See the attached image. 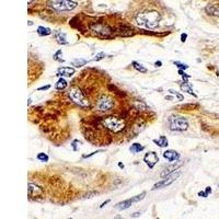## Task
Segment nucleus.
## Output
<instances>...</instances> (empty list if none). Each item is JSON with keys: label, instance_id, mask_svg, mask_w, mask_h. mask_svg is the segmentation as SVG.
<instances>
[{"label": "nucleus", "instance_id": "32", "mask_svg": "<svg viewBox=\"0 0 219 219\" xmlns=\"http://www.w3.org/2000/svg\"><path fill=\"white\" fill-rule=\"evenodd\" d=\"M155 67H161V65H162V63L161 61H155Z\"/></svg>", "mask_w": 219, "mask_h": 219}, {"label": "nucleus", "instance_id": "5", "mask_svg": "<svg viewBox=\"0 0 219 219\" xmlns=\"http://www.w3.org/2000/svg\"><path fill=\"white\" fill-rule=\"evenodd\" d=\"M91 31L98 37L100 38H104V40H107V38H111L113 36V31L111 30L110 26H107L106 24H102V23H97L91 25Z\"/></svg>", "mask_w": 219, "mask_h": 219}, {"label": "nucleus", "instance_id": "35", "mask_svg": "<svg viewBox=\"0 0 219 219\" xmlns=\"http://www.w3.org/2000/svg\"><path fill=\"white\" fill-rule=\"evenodd\" d=\"M118 165H120V168H123V169H124V164H122V163H118Z\"/></svg>", "mask_w": 219, "mask_h": 219}, {"label": "nucleus", "instance_id": "8", "mask_svg": "<svg viewBox=\"0 0 219 219\" xmlns=\"http://www.w3.org/2000/svg\"><path fill=\"white\" fill-rule=\"evenodd\" d=\"M146 196V192H142V194H139V195L135 196V197H132L129 199H126V200H123L120 203H117L115 205V209L117 210H126L130 207V206L134 204V203H137V202H140Z\"/></svg>", "mask_w": 219, "mask_h": 219}, {"label": "nucleus", "instance_id": "27", "mask_svg": "<svg viewBox=\"0 0 219 219\" xmlns=\"http://www.w3.org/2000/svg\"><path fill=\"white\" fill-rule=\"evenodd\" d=\"M81 144H82V142H79V140H73L72 144H71V147H72L73 151H77L78 149H79V147H80Z\"/></svg>", "mask_w": 219, "mask_h": 219}, {"label": "nucleus", "instance_id": "34", "mask_svg": "<svg viewBox=\"0 0 219 219\" xmlns=\"http://www.w3.org/2000/svg\"><path fill=\"white\" fill-rule=\"evenodd\" d=\"M139 216H140V212H135L134 215H132L133 218H134V217H139Z\"/></svg>", "mask_w": 219, "mask_h": 219}, {"label": "nucleus", "instance_id": "14", "mask_svg": "<svg viewBox=\"0 0 219 219\" xmlns=\"http://www.w3.org/2000/svg\"><path fill=\"white\" fill-rule=\"evenodd\" d=\"M75 73V69L70 67H60L58 68V76H64V77H71Z\"/></svg>", "mask_w": 219, "mask_h": 219}, {"label": "nucleus", "instance_id": "22", "mask_svg": "<svg viewBox=\"0 0 219 219\" xmlns=\"http://www.w3.org/2000/svg\"><path fill=\"white\" fill-rule=\"evenodd\" d=\"M132 65H133V67H134V69H136V70L139 71V72H142V73L147 72V68H145L142 64H139V63H137V61H133Z\"/></svg>", "mask_w": 219, "mask_h": 219}, {"label": "nucleus", "instance_id": "33", "mask_svg": "<svg viewBox=\"0 0 219 219\" xmlns=\"http://www.w3.org/2000/svg\"><path fill=\"white\" fill-rule=\"evenodd\" d=\"M108 203H110V199H107V200H106V202H105V203H103V204H102V205H101V206H100V207H101V208H102V207H104V206H105V205H106V204H108Z\"/></svg>", "mask_w": 219, "mask_h": 219}, {"label": "nucleus", "instance_id": "19", "mask_svg": "<svg viewBox=\"0 0 219 219\" xmlns=\"http://www.w3.org/2000/svg\"><path fill=\"white\" fill-rule=\"evenodd\" d=\"M145 149V147L140 144H133L132 146L129 147V150L132 153H139L140 151H142Z\"/></svg>", "mask_w": 219, "mask_h": 219}, {"label": "nucleus", "instance_id": "17", "mask_svg": "<svg viewBox=\"0 0 219 219\" xmlns=\"http://www.w3.org/2000/svg\"><path fill=\"white\" fill-rule=\"evenodd\" d=\"M34 192V195L37 196V195H43V190L41 187H38L37 185H34V184H28V195L32 194Z\"/></svg>", "mask_w": 219, "mask_h": 219}, {"label": "nucleus", "instance_id": "2", "mask_svg": "<svg viewBox=\"0 0 219 219\" xmlns=\"http://www.w3.org/2000/svg\"><path fill=\"white\" fill-rule=\"evenodd\" d=\"M102 124L104 125V127L113 133H120L125 128L124 120L114 117V116H107V117L102 118Z\"/></svg>", "mask_w": 219, "mask_h": 219}, {"label": "nucleus", "instance_id": "13", "mask_svg": "<svg viewBox=\"0 0 219 219\" xmlns=\"http://www.w3.org/2000/svg\"><path fill=\"white\" fill-rule=\"evenodd\" d=\"M205 11L212 17H219V7L217 5H207Z\"/></svg>", "mask_w": 219, "mask_h": 219}, {"label": "nucleus", "instance_id": "23", "mask_svg": "<svg viewBox=\"0 0 219 219\" xmlns=\"http://www.w3.org/2000/svg\"><path fill=\"white\" fill-rule=\"evenodd\" d=\"M169 93L170 94H172V95H174L175 98H177L179 101H183V99H184V97L182 94H180L179 92H177L175 90H173V89H170L169 90Z\"/></svg>", "mask_w": 219, "mask_h": 219}, {"label": "nucleus", "instance_id": "7", "mask_svg": "<svg viewBox=\"0 0 219 219\" xmlns=\"http://www.w3.org/2000/svg\"><path fill=\"white\" fill-rule=\"evenodd\" d=\"M180 175H181V172H180L179 170H175V171L171 172L170 174H168L165 177H163V180H161L160 182H158V183H155V185H153L152 190L163 189V187H165V186L171 185V184L173 183V182H174L175 180L180 177Z\"/></svg>", "mask_w": 219, "mask_h": 219}, {"label": "nucleus", "instance_id": "20", "mask_svg": "<svg viewBox=\"0 0 219 219\" xmlns=\"http://www.w3.org/2000/svg\"><path fill=\"white\" fill-rule=\"evenodd\" d=\"M88 63V60L87 59H83V58H76V59H73L72 61H71V64H72V66H75V67H82V66H85V64Z\"/></svg>", "mask_w": 219, "mask_h": 219}, {"label": "nucleus", "instance_id": "18", "mask_svg": "<svg viewBox=\"0 0 219 219\" xmlns=\"http://www.w3.org/2000/svg\"><path fill=\"white\" fill-rule=\"evenodd\" d=\"M37 34L40 36H48L52 34V30L50 28H45V26H38Z\"/></svg>", "mask_w": 219, "mask_h": 219}, {"label": "nucleus", "instance_id": "1", "mask_svg": "<svg viewBox=\"0 0 219 219\" xmlns=\"http://www.w3.org/2000/svg\"><path fill=\"white\" fill-rule=\"evenodd\" d=\"M160 20L161 15L157 11L144 12V13H138L136 15V22L138 23V25L147 28H155L158 26Z\"/></svg>", "mask_w": 219, "mask_h": 219}, {"label": "nucleus", "instance_id": "21", "mask_svg": "<svg viewBox=\"0 0 219 219\" xmlns=\"http://www.w3.org/2000/svg\"><path fill=\"white\" fill-rule=\"evenodd\" d=\"M67 81L65 80L64 78H60L58 81L56 82V85H55V88H56L57 90H64V89H66V87H67Z\"/></svg>", "mask_w": 219, "mask_h": 219}, {"label": "nucleus", "instance_id": "28", "mask_svg": "<svg viewBox=\"0 0 219 219\" xmlns=\"http://www.w3.org/2000/svg\"><path fill=\"white\" fill-rule=\"evenodd\" d=\"M104 57H105V53L101 52V53H99V54L95 55V57L93 58V60H94V61H100V60H102Z\"/></svg>", "mask_w": 219, "mask_h": 219}, {"label": "nucleus", "instance_id": "30", "mask_svg": "<svg viewBox=\"0 0 219 219\" xmlns=\"http://www.w3.org/2000/svg\"><path fill=\"white\" fill-rule=\"evenodd\" d=\"M50 85H45V87H41V88H38V89H37V91H43V90H47V89H50Z\"/></svg>", "mask_w": 219, "mask_h": 219}, {"label": "nucleus", "instance_id": "6", "mask_svg": "<svg viewBox=\"0 0 219 219\" xmlns=\"http://www.w3.org/2000/svg\"><path fill=\"white\" fill-rule=\"evenodd\" d=\"M52 7L57 11H71L77 7V2L72 0H54Z\"/></svg>", "mask_w": 219, "mask_h": 219}, {"label": "nucleus", "instance_id": "24", "mask_svg": "<svg viewBox=\"0 0 219 219\" xmlns=\"http://www.w3.org/2000/svg\"><path fill=\"white\" fill-rule=\"evenodd\" d=\"M60 56H63V52H61V50H57L56 53H55V55H54V59L56 61H59V63H64V59L61 58Z\"/></svg>", "mask_w": 219, "mask_h": 219}, {"label": "nucleus", "instance_id": "10", "mask_svg": "<svg viewBox=\"0 0 219 219\" xmlns=\"http://www.w3.org/2000/svg\"><path fill=\"white\" fill-rule=\"evenodd\" d=\"M144 161L146 162V164L148 165L150 169H152V168L159 162V157H158V155H157V152H155V151H150V152L145 155Z\"/></svg>", "mask_w": 219, "mask_h": 219}, {"label": "nucleus", "instance_id": "31", "mask_svg": "<svg viewBox=\"0 0 219 219\" xmlns=\"http://www.w3.org/2000/svg\"><path fill=\"white\" fill-rule=\"evenodd\" d=\"M186 38H187V34H186V33L181 34V41H182V42H185Z\"/></svg>", "mask_w": 219, "mask_h": 219}, {"label": "nucleus", "instance_id": "11", "mask_svg": "<svg viewBox=\"0 0 219 219\" xmlns=\"http://www.w3.org/2000/svg\"><path fill=\"white\" fill-rule=\"evenodd\" d=\"M163 158L167 159L169 162H174L180 159V153L174 150H165L163 152Z\"/></svg>", "mask_w": 219, "mask_h": 219}, {"label": "nucleus", "instance_id": "9", "mask_svg": "<svg viewBox=\"0 0 219 219\" xmlns=\"http://www.w3.org/2000/svg\"><path fill=\"white\" fill-rule=\"evenodd\" d=\"M97 106L100 111L102 112H107L112 110L114 106V101L107 95H102L97 102Z\"/></svg>", "mask_w": 219, "mask_h": 219}, {"label": "nucleus", "instance_id": "29", "mask_svg": "<svg viewBox=\"0 0 219 219\" xmlns=\"http://www.w3.org/2000/svg\"><path fill=\"white\" fill-rule=\"evenodd\" d=\"M209 194H207V192H198V196H203V197H208Z\"/></svg>", "mask_w": 219, "mask_h": 219}, {"label": "nucleus", "instance_id": "36", "mask_svg": "<svg viewBox=\"0 0 219 219\" xmlns=\"http://www.w3.org/2000/svg\"><path fill=\"white\" fill-rule=\"evenodd\" d=\"M28 3H32V2H33V0H28Z\"/></svg>", "mask_w": 219, "mask_h": 219}, {"label": "nucleus", "instance_id": "4", "mask_svg": "<svg viewBox=\"0 0 219 219\" xmlns=\"http://www.w3.org/2000/svg\"><path fill=\"white\" fill-rule=\"evenodd\" d=\"M68 94H69V97H70V99L72 100L76 104H78L79 106H81V107H88V106L90 105L89 101L85 99V94H83V92L81 91L79 88H77V87L71 88V89L69 90Z\"/></svg>", "mask_w": 219, "mask_h": 219}, {"label": "nucleus", "instance_id": "15", "mask_svg": "<svg viewBox=\"0 0 219 219\" xmlns=\"http://www.w3.org/2000/svg\"><path fill=\"white\" fill-rule=\"evenodd\" d=\"M153 142H155L157 146L161 147V148H165V147L169 146V142L165 136H160L158 139H153Z\"/></svg>", "mask_w": 219, "mask_h": 219}, {"label": "nucleus", "instance_id": "3", "mask_svg": "<svg viewBox=\"0 0 219 219\" xmlns=\"http://www.w3.org/2000/svg\"><path fill=\"white\" fill-rule=\"evenodd\" d=\"M169 123V127L171 130H174V132H185L187 128H189V122L187 120L181 116L177 115H172L168 120Z\"/></svg>", "mask_w": 219, "mask_h": 219}, {"label": "nucleus", "instance_id": "25", "mask_svg": "<svg viewBox=\"0 0 219 219\" xmlns=\"http://www.w3.org/2000/svg\"><path fill=\"white\" fill-rule=\"evenodd\" d=\"M37 159H38L40 161H42V162H47L48 159H50V158H48V155H46V153L40 152V153L37 155Z\"/></svg>", "mask_w": 219, "mask_h": 219}, {"label": "nucleus", "instance_id": "26", "mask_svg": "<svg viewBox=\"0 0 219 219\" xmlns=\"http://www.w3.org/2000/svg\"><path fill=\"white\" fill-rule=\"evenodd\" d=\"M174 65L177 67V68H180L181 70H186V69L189 68V66L185 64H182V63H180V61H174Z\"/></svg>", "mask_w": 219, "mask_h": 219}, {"label": "nucleus", "instance_id": "16", "mask_svg": "<svg viewBox=\"0 0 219 219\" xmlns=\"http://www.w3.org/2000/svg\"><path fill=\"white\" fill-rule=\"evenodd\" d=\"M180 87H181V89L183 90L184 92H187L189 94H191V95H194V97H196V94L193 92V90H192V85H190L189 82H187V80H184L183 82L180 83Z\"/></svg>", "mask_w": 219, "mask_h": 219}, {"label": "nucleus", "instance_id": "12", "mask_svg": "<svg viewBox=\"0 0 219 219\" xmlns=\"http://www.w3.org/2000/svg\"><path fill=\"white\" fill-rule=\"evenodd\" d=\"M54 36H55V40L57 41L58 44H61V45H66L68 44V41H67V36L65 33L60 32V31H56L54 33Z\"/></svg>", "mask_w": 219, "mask_h": 219}]
</instances>
